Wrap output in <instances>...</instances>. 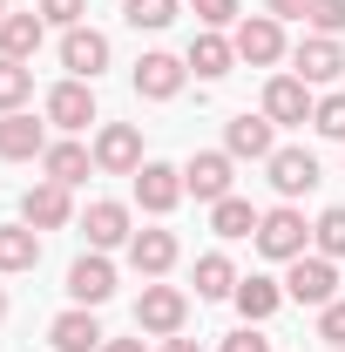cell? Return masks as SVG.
<instances>
[{"label": "cell", "mask_w": 345, "mask_h": 352, "mask_svg": "<svg viewBox=\"0 0 345 352\" xmlns=\"http://www.w3.org/2000/svg\"><path fill=\"white\" fill-rule=\"evenodd\" d=\"M291 75H298V82H311V88L339 82V75H345V47H339V34H304V41L291 47Z\"/></svg>", "instance_id": "obj_8"}, {"label": "cell", "mask_w": 345, "mask_h": 352, "mask_svg": "<svg viewBox=\"0 0 345 352\" xmlns=\"http://www.w3.org/2000/svg\"><path fill=\"white\" fill-rule=\"evenodd\" d=\"M311 251L318 258H345V204H332V210H318V223H311Z\"/></svg>", "instance_id": "obj_29"}, {"label": "cell", "mask_w": 345, "mask_h": 352, "mask_svg": "<svg viewBox=\"0 0 345 352\" xmlns=\"http://www.w3.org/2000/svg\"><path fill=\"white\" fill-rule=\"evenodd\" d=\"M68 298H75V305H88V311L115 298V264H109V251H88V258L68 264Z\"/></svg>", "instance_id": "obj_10"}, {"label": "cell", "mask_w": 345, "mask_h": 352, "mask_svg": "<svg viewBox=\"0 0 345 352\" xmlns=\"http://www.w3.org/2000/svg\"><path fill=\"white\" fill-rule=\"evenodd\" d=\"M285 298H298V305L325 311L332 298H339V264H332V258H318V251L291 258V264H285Z\"/></svg>", "instance_id": "obj_2"}, {"label": "cell", "mask_w": 345, "mask_h": 352, "mask_svg": "<svg viewBox=\"0 0 345 352\" xmlns=\"http://www.w3.org/2000/svg\"><path fill=\"white\" fill-rule=\"evenodd\" d=\"M102 339H109V332L95 325L88 305H68L54 325H47V346H54V352H102Z\"/></svg>", "instance_id": "obj_19"}, {"label": "cell", "mask_w": 345, "mask_h": 352, "mask_svg": "<svg viewBox=\"0 0 345 352\" xmlns=\"http://www.w3.org/2000/svg\"><path fill=\"white\" fill-rule=\"evenodd\" d=\"M183 61H190V75H197V82H223V75L237 68V47H230V34L203 28V34L190 41V54H183Z\"/></svg>", "instance_id": "obj_20"}, {"label": "cell", "mask_w": 345, "mask_h": 352, "mask_svg": "<svg viewBox=\"0 0 345 352\" xmlns=\"http://www.w3.org/2000/svg\"><path fill=\"white\" fill-rule=\"evenodd\" d=\"M197 298H237V264L223 251H203L197 258Z\"/></svg>", "instance_id": "obj_27"}, {"label": "cell", "mask_w": 345, "mask_h": 352, "mask_svg": "<svg viewBox=\"0 0 345 352\" xmlns=\"http://www.w3.org/2000/svg\"><path fill=\"white\" fill-rule=\"evenodd\" d=\"M318 339L325 346H345V298H332V305L318 311Z\"/></svg>", "instance_id": "obj_35"}, {"label": "cell", "mask_w": 345, "mask_h": 352, "mask_svg": "<svg viewBox=\"0 0 345 352\" xmlns=\"http://www.w3.org/2000/svg\"><path fill=\"white\" fill-rule=\"evenodd\" d=\"M311 129L332 135V142H345V88H339V95H318V109H311Z\"/></svg>", "instance_id": "obj_31"}, {"label": "cell", "mask_w": 345, "mask_h": 352, "mask_svg": "<svg viewBox=\"0 0 345 352\" xmlns=\"http://www.w3.org/2000/svg\"><path fill=\"white\" fill-rule=\"evenodd\" d=\"M47 156V116L34 122V109H14L0 116V163H34Z\"/></svg>", "instance_id": "obj_11"}, {"label": "cell", "mask_w": 345, "mask_h": 352, "mask_svg": "<svg viewBox=\"0 0 345 352\" xmlns=\"http://www.w3.org/2000/svg\"><path fill=\"white\" fill-rule=\"evenodd\" d=\"M61 68H68V75H75V82H95V75H102V68H109V34H102V28H68V34H61Z\"/></svg>", "instance_id": "obj_13"}, {"label": "cell", "mask_w": 345, "mask_h": 352, "mask_svg": "<svg viewBox=\"0 0 345 352\" xmlns=\"http://www.w3.org/2000/svg\"><path fill=\"white\" fill-rule=\"evenodd\" d=\"M156 352H203V346H197V339H183V332H176V339H163V346H156Z\"/></svg>", "instance_id": "obj_39"}, {"label": "cell", "mask_w": 345, "mask_h": 352, "mask_svg": "<svg viewBox=\"0 0 345 352\" xmlns=\"http://www.w3.org/2000/svg\"><path fill=\"white\" fill-rule=\"evenodd\" d=\"M332 352H345V346H332Z\"/></svg>", "instance_id": "obj_42"}, {"label": "cell", "mask_w": 345, "mask_h": 352, "mask_svg": "<svg viewBox=\"0 0 345 352\" xmlns=\"http://www.w3.org/2000/svg\"><path fill=\"white\" fill-rule=\"evenodd\" d=\"M27 102H34V68L27 61H0V116H14Z\"/></svg>", "instance_id": "obj_28"}, {"label": "cell", "mask_w": 345, "mask_h": 352, "mask_svg": "<svg viewBox=\"0 0 345 352\" xmlns=\"http://www.w3.org/2000/svg\"><path fill=\"white\" fill-rule=\"evenodd\" d=\"M230 47H237V61H251V68H278V61H285V21L244 14L237 34H230Z\"/></svg>", "instance_id": "obj_4"}, {"label": "cell", "mask_w": 345, "mask_h": 352, "mask_svg": "<svg viewBox=\"0 0 345 352\" xmlns=\"http://www.w3.org/2000/svg\"><path fill=\"white\" fill-rule=\"evenodd\" d=\"M264 170H271V190H278L285 204L318 190V156H311V149H271V163H264Z\"/></svg>", "instance_id": "obj_16"}, {"label": "cell", "mask_w": 345, "mask_h": 352, "mask_svg": "<svg viewBox=\"0 0 345 352\" xmlns=\"http://www.w3.org/2000/svg\"><path fill=\"white\" fill-rule=\"evenodd\" d=\"M82 230H88V251H129V204H115V197H102V204H88V217H82Z\"/></svg>", "instance_id": "obj_18"}, {"label": "cell", "mask_w": 345, "mask_h": 352, "mask_svg": "<svg viewBox=\"0 0 345 352\" xmlns=\"http://www.w3.org/2000/svg\"><path fill=\"white\" fill-rule=\"evenodd\" d=\"M230 176H237V156H230V149H197V156L183 163V190H190L197 204H223V197H230Z\"/></svg>", "instance_id": "obj_5"}, {"label": "cell", "mask_w": 345, "mask_h": 352, "mask_svg": "<svg viewBox=\"0 0 345 352\" xmlns=\"http://www.w3.org/2000/svg\"><path fill=\"white\" fill-rule=\"evenodd\" d=\"M41 170H47V183H88V170H95V149H82L75 135H61V142H47V156H41Z\"/></svg>", "instance_id": "obj_22"}, {"label": "cell", "mask_w": 345, "mask_h": 352, "mask_svg": "<svg viewBox=\"0 0 345 352\" xmlns=\"http://www.w3.org/2000/svg\"><path fill=\"white\" fill-rule=\"evenodd\" d=\"M0 318H7V292H0Z\"/></svg>", "instance_id": "obj_40"}, {"label": "cell", "mask_w": 345, "mask_h": 352, "mask_svg": "<svg viewBox=\"0 0 345 352\" xmlns=\"http://www.w3.org/2000/svg\"><path fill=\"white\" fill-rule=\"evenodd\" d=\"M41 41H47L41 14H7V21H0V61H34Z\"/></svg>", "instance_id": "obj_21"}, {"label": "cell", "mask_w": 345, "mask_h": 352, "mask_svg": "<svg viewBox=\"0 0 345 352\" xmlns=\"http://www.w3.org/2000/svg\"><path fill=\"white\" fill-rule=\"evenodd\" d=\"M258 217H264V210H251V197H223V204H210V230L223 237V244L258 237Z\"/></svg>", "instance_id": "obj_26"}, {"label": "cell", "mask_w": 345, "mask_h": 352, "mask_svg": "<svg viewBox=\"0 0 345 352\" xmlns=\"http://www.w3.org/2000/svg\"><path fill=\"white\" fill-rule=\"evenodd\" d=\"M183 197H190V190H183V170H176V163H142V170H135V204H142L149 217H170Z\"/></svg>", "instance_id": "obj_12"}, {"label": "cell", "mask_w": 345, "mask_h": 352, "mask_svg": "<svg viewBox=\"0 0 345 352\" xmlns=\"http://www.w3.org/2000/svg\"><path fill=\"white\" fill-rule=\"evenodd\" d=\"M34 264H41V230L34 223H0V278L34 271Z\"/></svg>", "instance_id": "obj_24"}, {"label": "cell", "mask_w": 345, "mask_h": 352, "mask_svg": "<svg viewBox=\"0 0 345 352\" xmlns=\"http://www.w3.org/2000/svg\"><path fill=\"white\" fill-rule=\"evenodd\" d=\"M41 116H47L61 135L88 129V122H95V82H75V75H68V82H54V88H47V102H41Z\"/></svg>", "instance_id": "obj_7"}, {"label": "cell", "mask_w": 345, "mask_h": 352, "mask_svg": "<svg viewBox=\"0 0 345 352\" xmlns=\"http://www.w3.org/2000/svg\"><path fill=\"white\" fill-rule=\"evenodd\" d=\"M149 163L142 156V129L135 122H102V135H95V170L102 176H135Z\"/></svg>", "instance_id": "obj_6"}, {"label": "cell", "mask_w": 345, "mask_h": 352, "mask_svg": "<svg viewBox=\"0 0 345 352\" xmlns=\"http://www.w3.org/2000/svg\"><path fill=\"white\" fill-rule=\"evenodd\" d=\"M311 109H318L311 82H298V75H271V82H264V116H271L278 129H291V122H311Z\"/></svg>", "instance_id": "obj_9"}, {"label": "cell", "mask_w": 345, "mask_h": 352, "mask_svg": "<svg viewBox=\"0 0 345 352\" xmlns=\"http://www.w3.org/2000/svg\"><path fill=\"white\" fill-rule=\"evenodd\" d=\"M176 7H183V0H129V7H122V21H129L135 34H163V28L176 21Z\"/></svg>", "instance_id": "obj_30"}, {"label": "cell", "mask_w": 345, "mask_h": 352, "mask_svg": "<svg viewBox=\"0 0 345 352\" xmlns=\"http://www.w3.org/2000/svg\"><path fill=\"white\" fill-rule=\"evenodd\" d=\"M258 244L271 264H291V258H304V244H311V223H304V210H291V204H278V210H264L258 217Z\"/></svg>", "instance_id": "obj_1"}, {"label": "cell", "mask_w": 345, "mask_h": 352, "mask_svg": "<svg viewBox=\"0 0 345 352\" xmlns=\"http://www.w3.org/2000/svg\"><path fill=\"white\" fill-rule=\"evenodd\" d=\"M190 325V298L176 292V285H142V298H135V332H149V339H176Z\"/></svg>", "instance_id": "obj_3"}, {"label": "cell", "mask_w": 345, "mask_h": 352, "mask_svg": "<svg viewBox=\"0 0 345 352\" xmlns=\"http://www.w3.org/2000/svg\"><path fill=\"white\" fill-rule=\"evenodd\" d=\"M223 149H230V156H251V163H271V149H278V122H271V116H251V109H244V116H230V122H223Z\"/></svg>", "instance_id": "obj_14"}, {"label": "cell", "mask_w": 345, "mask_h": 352, "mask_svg": "<svg viewBox=\"0 0 345 352\" xmlns=\"http://www.w3.org/2000/svg\"><path fill=\"white\" fill-rule=\"evenodd\" d=\"M278 305H285V285H278V278H258V271L237 278V311H244V325H264Z\"/></svg>", "instance_id": "obj_25"}, {"label": "cell", "mask_w": 345, "mask_h": 352, "mask_svg": "<svg viewBox=\"0 0 345 352\" xmlns=\"http://www.w3.org/2000/svg\"><path fill=\"white\" fill-rule=\"evenodd\" d=\"M264 14H271V21H304L311 0H264Z\"/></svg>", "instance_id": "obj_37"}, {"label": "cell", "mask_w": 345, "mask_h": 352, "mask_svg": "<svg viewBox=\"0 0 345 352\" xmlns=\"http://www.w3.org/2000/svg\"><path fill=\"white\" fill-rule=\"evenodd\" d=\"M21 223H34V230H61V223H75V197H68V183H34L27 197H21Z\"/></svg>", "instance_id": "obj_17"}, {"label": "cell", "mask_w": 345, "mask_h": 352, "mask_svg": "<svg viewBox=\"0 0 345 352\" xmlns=\"http://www.w3.org/2000/svg\"><path fill=\"white\" fill-rule=\"evenodd\" d=\"M34 14H41L47 28L68 34V28H82V21H88V0H34Z\"/></svg>", "instance_id": "obj_32"}, {"label": "cell", "mask_w": 345, "mask_h": 352, "mask_svg": "<svg viewBox=\"0 0 345 352\" xmlns=\"http://www.w3.org/2000/svg\"><path fill=\"white\" fill-rule=\"evenodd\" d=\"M311 34H345V0H311Z\"/></svg>", "instance_id": "obj_33"}, {"label": "cell", "mask_w": 345, "mask_h": 352, "mask_svg": "<svg viewBox=\"0 0 345 352\" xmlns=\"http://www.w3.org/2000/svg\"><path fill=\"white\" fill-rule=\"evenodd\" d=\"M223 352H271V339H264L258 325H244V332H230V339H223Z\"/></svg>", "instance_id": "obj_36"}, {"label": "cell", "mask_w": 345, "mask_h": 352, "mask_svg": "<svg viewBox=\"0 0 345 352\" xmlns=\"http://www.w3.org/2000/svg\"><path fill=\"white\" fill-rule=\"evenodd\" d=\"M197 21H203V28H216V34H223V28H237L244 14H237V0H197Z\"/></svg>", "instance_id": "obj_34"}, {"label": "cell", "mask_w": 345, "mask_h": 352, "mask_svg": "<svg viewBox=\"0 0 345 352\" xmlns=\"http://www.w3.org/2000/svg\"><path fill=\"white\" fill-rule=\"evenodd\" d=\"M129 264L142 271V278H170V264H176V230H135V237H129Z\"/></svg>", "instance_id": "obj_23"}, {"label": "cell", "mask_w": 345, "mask_h": 352, "mask_svg": "<svg viewBox=\"0 0 345 352\" xmlns=\"http://www.w3.org/2000/svg\"><path fill=\"white\" fill-rule=\"evenodd\" d=\"M102 352H149L142 339H102Z\"/></svg>", "instance_id": "obj_38"}, {"label": "cell", "mask_w": 345, "mask_h": 352, "mask_svg": "<svg viewBox=\"0 0 345 352\" xmlns=\"http://www.w3.org/2000/svg\"><path fill=\"white\" fill-rule=\"evenodd\" d=\"M0 21H7V0H0Z\"/></svg>", "instance_id": "obj_41"}, {"label": "cell", "mask_w": 345, "mask_h": 352, "mask_svg": "<svg viewBox=\"0 0 345 352\" xmlns=\"http://www.w3.org/2000/svg\"><path fill=\"white\" fill-rule=\"evenodd\" d=\"M183 75H190V61H183V54L149 47V54L135 61V95H142V102H170L176 88H183Z\"/></svg>", "instance_id": "obj_15"}]
</instances>
